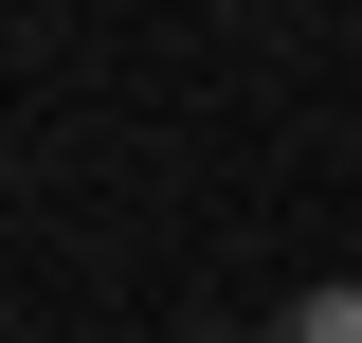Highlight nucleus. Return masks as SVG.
<instances>
[{"label": "nucleus", "mask_w": 362, "mask_h": 343, "mask_svg": "<svg viewBox=\"0 0 362 343\" xmlns=\"http://www.w3.org/2000/svg\"><path fill=\"white\" fill-rule=\"evenodd\" d=\"M272 343H362V289H308V307H290Z\"/></svg>", "instance_id": "nucleus-1"}]
</instances>
